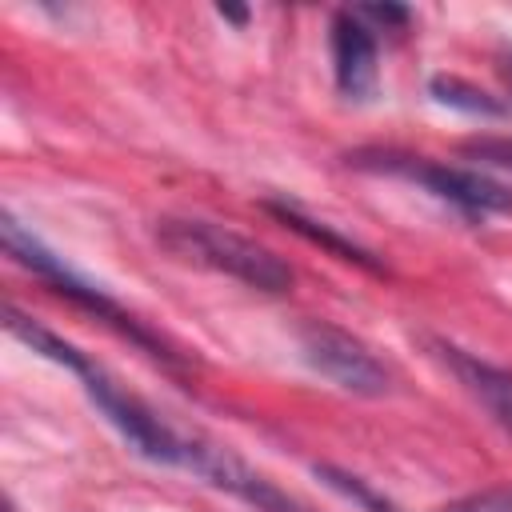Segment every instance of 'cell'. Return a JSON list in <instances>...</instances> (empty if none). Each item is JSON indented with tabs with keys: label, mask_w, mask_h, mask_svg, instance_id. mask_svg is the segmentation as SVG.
<instances>
[{
	"label": "cell",
	"mask_w": 512,
	"mask_h": 512,
	"mask_svg": "<svg viewBox=\"0 0 512 512\" xmlns=\"http://www.w3.org/2000/svg\"><path fill=\"white\" fill-rule=\"evenodd\" d=\"M4 324H8V332H12L16 340H24L32 352H40L44 360L68 368V372L80 380V388L88 392V400L100 408V416L120 432V440H124L136 456H144V460H152V464H164V468H180V472H188V476H196V480H204V484H212V488L236 496V500L248 504L252 512H312L300 496L284 492L276 480H268L260 468H252L248 460H240L232 448H224V444H216V440H204V436H196V432H184V428L168 424L156 408H148L136 392H128L116 376H108L88 352H80V348L68 344L64 336H56V332H48L44 324L20 316L16 308L4 312Z\"/></svg>",
	"instance_id": "1"
},
{
	"label": "cell",
	"mask_w": 512,
	"mask_h": 512,
	"mask_svg": "<svg viewBox=\"0 0 512 512\" xmlns=\"http://www.w3.org/2000/svg\"><path fill=\"white\" fill-rule=\"evenodd\" d=\"M156 240L164 252H172L184 264L232 276L256 292L280 296L292 288V268L264 244H256L244 232H232L216 220H200V216H164L156 220Z\"/></svg>",
	"instance_id": "2"
},
{
	"label": "cell",
	"mask_w": 512,
	"mask_h": 512,
	"mask_svg": "<svg viewBox=\"0 0 512 512\" xmlns=\"http://www.w3.org/2000/svg\"><path fill=\"white\" fill-rule=\"evenodd\" d=\"M0 232H4V248H8V256H12L16 264H24L28 272H36L40 280H48L52 292L68 296L72 304H80V308L92 312L96 320L112 324L120 336H128L132 344H140L148 356H156V360H176V352H168V344H164L156 332H148V328H144L128 308H120L100 284H92V280H84L76 268H68L64 256H56L32 228H24L12 212L0 216Z\"/></svg>",
	"instance_id": "3"
},
{
	"label": "cell",
	"mask_w": 512,
	"mask_h": 512,
	"mask_svg": "<svg viewBox=\"0 0 512 512\" xmlns=\"http://www.w3.org/2000/svg\"><path fill=\"white\" fill-rule=\"evenodd\" d=\"M376 160L380 164H364V168L404 176L468 220H488V216L512 212V188L476 168H460V164H444V160H428V156H392V152H380Z\"/></svg>",
	"instance_id": "4"
},
{
	"label": "cell",
	"mask_w": 512,
	"mask_h": 512,
	"mask_svg": "<svg viewBox=\"0 0 512 512\" xmlns=\"http://www.w3.org/2000/svg\"><path fill=\"white\" fill-rule=\"evenodd\" d=\"M300 352L324 380H332L348 396L376 400V396L392 392V372L384 368V360L360 336H352L336 324L308 320L300 328Z\"/></svg>",
	"instance_id": "5"
},
{
	"label": "cell",
	"mask_w": 512,
	"mask_h": 512,
	"mask_svg": "<svg viewBox=\"0 0 512 512\" xmlns=\"http://www.w3.org/2000/svg\"><path fill=\"white\" fill-rule=\"evenodd\" d=\"M424 348L512 436V368L492 364V360H484V356H476V352H468V348H460L452 340H440V336H424Z\"/></svg>",
	"instance_id": "6"
},
{
	"label": "cell",
	"mask_w": 512,
	"mask_h": 512,
	"mask_svg": "<svg viewBox=\"0 0 512 512\" xmlns=\"http://www.w3.org/2000/svg\"><path fill=\"white\" fill-rule=\"evenodd\" d=\"M328 48H332V76L336 88L348 100H368L380 84V48L376 32L356 16V12H336L328 28Z\"/></svg>",
	"instance_id": "7"
},
{
	"label": "cell",
	"mask_w": 512,
	"mask_h": 512,
	"mask_svg": "<svg viewBox=\"0 0 512 512\" xmlns=\"http://www.w3.org/2000/svg\"><path fill=\"white\" fill-rule=\"evenodd\" d=\"M264 208H268L280 224H288L296 236L320 244L324 252H332V256H340V260H348V264H360V268H368V272H380V264H376V256H372L368 248H360L356 240H348L344 232H336L328 220H316V216L304 212L300 204H292V200H268Z\"/></svg>",
	"instance_id": "8"
},
{
	"label": "cell",
	"mask_w": 512,
	"mask_h": 512,
	"mask_svg": "<svg viewBox=\"0 0 512 512\" xmlns=\"http://www.w3.org/2000/svg\"><path fill=\"white\" fill-rule=\"evenodd\" d=\"M432 96H436L440 104L464 108V112H472V116H496V112H500V104L488 100V92H480V88H472V84H464V80H456V76H436V80H432Z\"/></svg>",
	"instance_id": "9"
},
{
	"label": "cell",
	"mask_w": 512,
	"mask_h": 512,
	"mask_svg": "<svg viewBox=\"0 0 512 512\" xmlns=\"http://www.w3.org/2000/svg\"><path fill=\"white\" fill-rule=\"evenodd\" d=\"M432 512H512V484L460 496V500H452V504H444V508H432Z\"/></svg>",
	"instance_id": "10"
},
{
	"label": "cell",
	"mask_w": 512,
	"mask_h": 512,
	"mask_svg": "<svg viewBox=\"0 0 512 512\" xmlns=\"http://www.w3.org/2000/svg\"><path fill=\"white\" fill-rule=\"evenodd\" d=\"M356 16H360V20H380L384 28H388V24H392V28H404V24H408V8H396V4H384V8H380V4H368V8H356Z\"/></svg>",
	"instance_id": "11"
},
{
	"label": "cell",
	"mask_w": 512,
	"mask_h": 512,
	"mask_svg": "<svg viewBox=\"0 0 512 512\" xmlns=\"http://www.w3.org/2000/svg\"><path fill=\"white\" fill-rule=\"evenodd\" d=\"M216 12H220L224 20H236V24H244V16H248V12H240V8H216Z\"/></svg>",
	"instance_id": "12"
},
{
	"label": "cell",
	"mask_w": 512,
	"mask_h": 512,
	"mask_svg": "<svg viewBox=\"0 0 512 512\" xmlns=\"http://www.w3.org/2000/svg\"><path fill=\"white\" fill-rule=\"evenodd\" d=\"M504 72H508V84H512V60H508V68H504Z\"/></svg>",
	"instance_id": "13"
},
{
	"label": "cell",
	"mask_w": 512,
	"mask_h": 512,
	"mask_svg": "<svg viewBox=\"0 0 512 512\" xmlns=\"http://www.w3.org/2000/svg\"><path fill=\"white\" fill-rule=\"evenodd\" d=\"M4 512H16V508H12V504H4Z\"/></svg>",
	"instance_id": "14"
}]
</instances>
